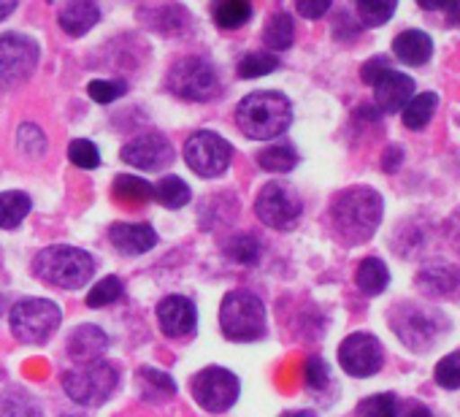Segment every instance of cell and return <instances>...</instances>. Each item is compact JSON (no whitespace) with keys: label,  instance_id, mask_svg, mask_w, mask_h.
I'll return each mask as SVG.
<instances>
[{"label":"cell","instance_id":"obj_1","mask_svg":"<svg viewBox=\"0 0 460 417\" xmlns=\"http://www.w3.org/2000/svg\"><path fill=\"white\" fill-rule=\"evenodd\" d=\"M382 198L371 187H349L336 195L331 206L333 231L347 244H360L371 239L382 223Z\"/></svg>","mask_w":460,"mask_h":417},{"label":"cell","instance_id":"obj_13","mask_svg":"<svg viewBox=\"0 0 460 417\" xmlns=\"http://www.w3.org/2000/svg\"><path fill=\"white\" fill-rule=\"evenodd\" d=\"M382 344L371 333H352L339 347V363L352 377H371L382 368Z\"/></svg>","mask_w":460,"mask_h":417},{"label":"cell","instance_id":"obj_22","mask_svg":"<svg viewBox=\"0 0 460 417\" xmlns=\"http://www.w3.org/2000/svg\"><path fill=\"white\" fill-rule=\"evenodd\" d=\"M114 198L122 206H144L146 200L155 198V190L146 179L133 176V173H119L114 179Z\"/></svg>","mask_w":460,"mask_h":417},{"label":"cell","instance_id":"obj_33","mask_svg":"<svg viewBox=\"0 0 460 417\" xmlns=\"http://www.w3.org/2000/svg\"><path fill=\"white\" fill-rule=\"evenodd\" d=\"M395 414H398V398L393 393L368 395L355 409V417H395Z\"/></svg>","mask_w":460,"mask_h":417},{"label":"cell","instance_id":"obj_44","mask_svg":"<svg viewBox=\"0 0 460 417\" xmlns=\"http://www.w3.org/2000/svg\"><path fill=\"white\" fill-rule=\"evenodd\" d=\"M447 239H449V244L457 250V255H460V208H455L452 212V217L447 220Z\"/></svg>","mask_w":460,"mask_h":417},{"label":"cell","instance_id":"obj_45","mask_svg":"<svg viewBox=\"0 0 460 417\" xmlns=\"http://www.w3.org/2000/svg\"><path fill=\"white\" fill-rule=\"evenodd\" d=\"M403 417H433V414H430V409H428V406H411Z\"/></svg>","mask_w":460,"mask_h":417},{"label":"cell","instance_id":"obj_15","mask_svg":"<svg viewBox=\"0 0 460 417\" xmlns=\"http://www.w3.org/2000/svg\"><path fill=\"white\" fill-rule=\"evenodd\" d=\"M157 323L163 328L165 336L171 339H181L187 336L195 323H198V315H195V306L190 298L184 296H168L157 304Z\"/></svg>","mask_w":460,"mask_h":417},{"label":"cell","instance_id":"obj_10","mask_svg":"<svg viewBox=\"0 0 460 417\" xmlns=\"http://www.w3.org/2000/svg\"><path fill=\"white\" fill-rule=\"evenodd\" d=\"M242 390V382L234 371L219 368V366H208L203 371H198L192 377V398L198 401V406H203L206 412H227L236 404Z\"/></svg>","mask_w":460,"mask_h":417},{"label":"cell","instance_id":"obj_27","mask_svg":"<svg viewBox=\"0 0 460 417\" xmlns=\"http://www.w3.org/2000/svg\"><path fill=\"white\" fill-rule=\"evenodd\" d=\"M293 39H296V22H293V17L285 14V12L274 14V17L269 20L266 31H263L266 47L282 52V49H290V47H293Z\"/></svg>","mask_w":460,"mask_h":417},{"label":"cell","instance_id":"obj_18","mask_svg":"<svg viewBox=\"0 0 460 417\" xmlns=\"http://www.w3.org/2000/svg\"><path fill=\"white\" fill-rule=\"evenodd\" d=\"M109 347V336L98 325H79L68 336V355L76 363H93L98 360Z\"/></svg>","mask_w":460,"mask_h":417},{"label":"cell","instance_id":"obj_32","mask_svg":"<svg viewBox=\"0 0 460 417\" xmlns=\"http://www.w3.org/2000/svg\"><path fill=\"white\" fill-rule=\"evenodd\" d=\"M122 293H125L122 279H119V277H106V279H101V282H95V285L90 288V293H87V306H93V309L109 306V304L119 301Z\"/></svg>","mask_w":460,"mask_h":417},{"label":"cell","instance_id":"obj_23","mask_svg":"<svg viewBox=\"0 0 460 417\" xmlns=\"http://www.w3.org/2000/svg\"><path fill=\"white\" fill-rule=\"evenodd\" d=\"M211 17L222 31H239L252 20V6L247 0H222V4H214Z\"/></svg>","mask_w":460,"mask_h":417},{"label":"cell","instance_id":"obj_25","mask_svg":"<svg viewBox=\"0 0 460 417\" xmlns=\"http://www.w3.org/2000/svg\"><path fill=\"white\" fill-rule=\"evenodd\" d=\"M31 212V198L20 190L0 192V228H17Z\"/></svg>","mask_w":460,"mask_h":417},{"label":"cell","instance_id":"obj_41","mask_svg":"<svg viewBox=\"0 0 460 417\" xmlns=\"http://www.w3.org/2000/svg\"><path fill=\"white\" fill-rule=\"evenodd\" d=\"M304 379L312 390H323L328 385V366L323 358H309L304 363Z\"/></svg>","mask_w":460,"mask_h":417},{"label":"cell","instance_id":"obj_31","mask_svg":"<svg viewBox=\"0 0 460 417\" xmlns=\"http://www.w3.org/2000/svg\"><path fill=\"white\" fill-rule=\"evenodd\" d=\"M225 253L230 261L244 263V266H255L261 258V242L252 234H242V236H234L225 244Z\"/></svg>","mask_w":460,"mask_h":417},{"label":"cell","instance_id":"obj_38","mask_svg":"<svg viewBox=\"0 0 460 417\" xmlns=\"http://www.w3.org/2000/svg\"><path fill=\"white\" fill-rule=\"evenodd\" d=\"M393 14H395V4H371V0H360L358 4V17L368 28L385 25Z\"/></svg>","mask_w":460,"mask_h":417},{"label":"cell","instance_id":"obj_35","mask_svg":"<svg viewBox=\"0 0 460 417\" xmlns=\"http://www.w3.org/2000/svg\"><path fill=\"white\" fill-rule=\"evenodd\" d=\"M141 385H144V390H146V398H155V401L171 398V395L176 393L173 379H171L168 374L157 371V368H144V371H141Z\"/></svg>","mask_w":460,"mask_h":417},{"label":"cell","instance_id":"obj_39","mask_svg":"<svg viewBox=\"0 0 460 417\" xmlns=\"http://www.w3.org/2000/svg\"><path fill=\"white\" fill-rule=\"evenodd\" d=\"M436 382L447 390H457L460 387V352H452L447 358L438 360L436 366Z\"/></svg>","mask_w":460,"mask_h":417},{"label":"cell","instance_id":"obj_26","mask_svg":"<svg viewBox=\"0 0 460 417\" xmlns=\"http://www.w3.org/2000/svg\"><path fill=\"white\" fill-rule=\"evenodd\" d=\"M355 282H358V288H360L366 296H379V293L387 288V282H390V271H387V266H385L379 258H366V261L358 266Z\"/></svg>","mask_w":460,"mask_h":417},{"label":"cell","instance_id":"obj_28","mask_svg":"<svg viewBox=\"0 0 460 417\" xmlns=\"http://www.w3.org/2000/svg\"><path fill=\"white\" fill-rule=\"evenodd\" d=\"M438 106V98L436 93H422V95H414L406 106H403V125L409 130H420L430 122L433 111Z\"/></svg>","mask_w":460,"mask_h":417},{"label":"cell","instance_id":"obj_14","mask_svg":"<svg viewBox=\"0 0 460 417\" xmlns=\"http://www.w3.org/2000/svg\"><path fill=\"white\" fill-rule=\"evenodd\" d=\"M119 157L138 171H160L176 157V152L163 133H144V136H136L133 141H128L122 146Z\"/></svg>","mask_w":460,"mask_h":417},{"label":"cell","instance_id":"obj_17","mask_svg":"<svg viewBox=\"0 0 460 417\" xmlns=\"http://www.w3.org/2000/svg\"><path fill=\"white\" fill-rule=\"evenodd\" d=\"M109 239L122 255H144L157 244V234L146 223H114Z\"/></svg>","mask_w":460,"mask_h":417},{"label":"cell","instance_id":"obj_8","mask_svg":"<svg viewBox=\"0 0 460 417\" xmlns=\"http://www.w3.org/2000/svg\"><path fill=\"white\" fill-rule=\"evenodd\" d=\"M60 309L49 298H22L12 309V331L22 344H44L60 325Z\"/></svg>","mask_w":460,"mask_h":417},{"label":"cell","instance_id":"obj_2","mask_svg":"<svg viewBox=\"0 0 460 417\" xmlns=\"http://www.w3.org/2000/svg\"><path fill=\"white\" fill-rule=\"evenodd\" d=\"M236 122L244 136L255 141H269V138L282 136L290 128L293 106L282 93H274V90L252 93L236 106Z\"/></svg>","mask_w":460,"mask_h":417},{"label":"cell","instance_id":"obj_9","mask_svg":"<svg viewBox=\"0 0 460 417\" xmlns=\"http://www.w3.org/2000/svg\"><path fill=\"white\" fill-rule=\"evenodd\" d=\"M301 212H304V203H301L298 192L290 184L269 182L258 192L255 215L261 217L263 226H269L274 231H290L298 223Z\"/></svg>","mask_w":460,"mask_h":417},{"label":"cell","instance_id":"obj_36","mask_svg":"<svg viewBox=\"0 0 460 417\" xmlns=\"http://www.w3.org/2000/svg\"><path fill=\"white\" fill-rule=\"evenodd\" d=\"M87 93H90V98L95 103H103L106 106V103L122 98L128 93V84L122 79H95V82L87 84Z\"/></svg>","mask_w":460,"mask_h":417},{"label":"cell","instance_id":"obj_29","mask_svg":"<svg viewBox=\"0 0 460 417\" xmlns=\"http://www.w3.org/2000/svg\"><path fill=\"white\" fill-rule=\"evenodd\" d=\"M258 163L263 171L271 173H288L298 165V152L290 144H271L258 155Z\"/></svg>","mask_w":460,"mask_h":417},{"label":"cell","instance_id":"obj_3","mask_svg":"<svg viewBox=\"0 0 460 417\" xmlns=\"http://www.w3.org/2000/svg\"><path fill=\"white\" fill-rule=\"evenodd\" d=\"M33 271L47 285L63 288V290H79L82 285L90 282L95 263H93V255L84 250L55 244V247H47L36 255Z\"/></svg>","mask_w":460,"mask_h":417},{"label":"cell","instance_id":"obj_40","mask_svg":"<svg viewBox=\"0 0 460 417\" xmlns=\"http://www.w3.org/2000/svg\"><path fill=\"white\" fill-rule=\"evenodd\" d=\"M17 141H20V149H25L33 157H41L47 152V136L39 125H22Z\"/></svg>","mask_w":460,"mask_h":417},{"label":"cell","instance_id":"obj_5","mask_svg":"<svg viewBox=\"0 0 460 417\" xmlns=\"http://www.w3.org/2000/svg\"><path fill=\"white\" fill-rule=\"evenodd\" d=\"M390 325L395 331V336L414 352L430 350L436 344V339L447 331V320L438 309L425 306V304H398L390 312Z\"/></svg>","mask_w":460,"mask_h":417},{"label":"cell","instance_id":"obj_46","mask_svg":"<svg viewBox=\"0 0 460 417\" xmlns=\"http://www.w3.org/2000/svg\"><path fill=\"white\" fill-rule=\"evenodd\" d=\"M14 9H17V4H0V20H6Z\"/></svg>","mask_w":460,"mask_h":417},{"label":"cell","instance_id":"obj_20","mask_svg":"<svg viewBox=\"0 0 460 417\" xmlns=\"http://www.w3.org/2000/svg\"><path fill=\"white\" fill-rule=\"evenodd\" d=\"M393 52L406 66H425L433 55V41L422 31H403L393 41Z\"/></svg>","mask_w":460,"mask_h":417},{"label":"cell","instance_id":"obj_24","mask_svg":"<svg viewBox=\"0 0 460 417\" xmlns=\"http://www.w3.org/2000/svg\"><path fill=\"white\" fill-rule=\"evenodd\" d=\"M0 417H44V412L31 393L9 387L0 393Z\"/></svg>","mask_w":460,"mask_h":417},{"label":"cell","instance_id":"obj_4","mask_svg":"<svg viewBox=\"0 0 460 417\" xmlns=\"http://www.w3.org/2000/svg\"><path fill=\"white\" fill-rule=\"evenodd\" d=\"M219 328L230 342H258L266 333V306L252 290H230L219 306Z\"/></svg>","mask_w":460,"mask_h":417},{"label":"cell","instance_id":"obj_16","mask_svg":"<svg viewBox=\"0 0 460 417\" xmlns=\"http://www.w3.org/2000/svg\"><path fill=\"white\" fill-rule=\"evenodd\" d=\"M371 87H374V101L382 111H401L414 95L411 76H403L401 71L393 68H387Z\"/></svg>","mask_w":460,"mask_h":417},{"label":"cell","instance_id":"obj_34","mask_svg":"<svg viewBox=\"0 0 460 417\" xmlns=\"http://www.w3.org/2000/svg\"><path fill=\"white\" fill-rule=\"evenodd\" d=\"M279 60L269 52H250L247 58H242L239 63V76L242 79H258V76H266L271 71H277Z\"/></svg>","mask_w":460,"mask_h":417},{"label":"cell","instance_id":"obj_11","mask_svg":"<svg viewBox=\"0 0 460 417\" xmlns=\"http://www.w3.org/2000/svg\"><path fill=\"white\" fill-rule=\"evenodd\" d=\"M39 66V44L20 33L0 36V90L22 84Z\"/></svg>","mask_w":460,"mask_h":417},{"label":"cell","instance_id":"obj_47","mask_svg":"<svg viewBox=\"0 0 460 417\" xmlns=\"http://www.w3.org/2000/svg\"><path fill=\"white\" fill-rule=\"evenodd\" d=\"M282 417H314L312 412H288V414H282Z\"/></svg>","mask_w":460,"mask_h":417},{"label":"cell","instance_id":"obj_30","mask_svg":"<svg viewBox=\"0 0 460 417\" xmlns=\"http://www.w3.org/2000/svg\"><path fill=\"white\" fill-rule=\"evenodd\" d=\"M152 190H155V200L163 203L165 208H181L190 203V195H192L187 182L179 176H163Z\"/></svg>","mask_w":460,"mask_h":417},{"label":"cell","instance_id":"obj_43","mask_svg":"<svg viewBox=\"0 0 460 417\" xmlns=\"http://www.w3.org/2000/svg\"><path fill=\"white\" fill-rule=\"evenodd\" d=\"M331 12V4L328 0H317V4H312V0H301L298 4V14H304V17H309V20H320L323 14H328Z\"/></svg>","mask_w":460,"mask_h":417},{"label":"cell","instance_id":"obj_19","mask_svg":"<svg viewBox=\"0 0 460 417\" xmlns=\"http://www.w3.org/2000/svg\"><path fill=\"white\" fill-rule=\"evenodd\" d=\"M101 20V12L95 4H90V0H76V4H68L60 9V28L68 33V36H84L90 33Z\"/></svg>","mask_w":460,"mask_h":417},{"label":"cell","instance_id":"obj_7","mask_svg":"<svg viewBox=\"0 0 460 417\" xmlns=\"http://www.w3.org/2000/svg\"><path fill=\"white\" fill-rule=\"evenodd\" d=\"M165 87L184 98V101H211L219 95L222 90V82H219V74L214 71V66L203 58H184L179 60L171 71H168V79H165Z\"/></svg>","mask_w":460,"mask_h":417},{"label":"cell","instance_id":"obj_12","mask_svg":"<svg viewBox=\"0 0 460 417\" xmlns=\"http://www.w3.org/2000/svg\"><path fill=\"white\" fill-rule=\"evenodd\" d=\"M230 157H234V146L211 130H198L184 141V160L203 179L225 173Z\"/></svg>","mask_w":460,"mask_h":417},{"label":"cell","instance_id":"obj_21","mask_svg":"<svg viewBox=\"0 0 460 417\" xmlns=\"http://www.w3.org/2000/svg\"><path fill=\"white\" fill-rule=\"evenodd\" d=\"M417 282L430 296H449L460 285V271L449 263H430L417 274Z\"/></svg>","mask_w":460,"mask_h":417},{"label":"cell","instance_id":"obj_6","mask_svg":"<svg viewBox=\"0 0 460 417\" xmlns=\"http://www.w3.org/2000/svg\"><path fill=\"white\" fill-rule=\"evenodd\" d=\"M119 385V371L117 366L106 363V360H93V363H82L71 371H66L63 377V387L68 393L71 401H76L79 406H101L111 398V393Z\"/></svg>","mask_w":460,"mask_h":417},{"label":"cell","instance_id":"obj_37","mask_svg":"<svg viewBox=\"0 0 460 417\" xmlns=\"http://www.w3.org/2000/svg\"><path fill=\"white\" fill-rule=\"evenodd\" d=\"M68 157H71L74 165H79V168H84V171H93V168L101 165V152H98V146H95L93 141H87V138L71 141Z\"/></svg>","mask_w":460,"mask_h":417},{"label":"cell","instance_id":"obj_42","mask_svg":"<svg viewBox=\"0 0 460 417\" xmlns=\"http://www.w3.org/2000/svg\"><path fill=\"white\" fill-rule=\"evenodd\" d=\"M387 68H390V63H387L385 58H371V60L363 66L360 76H363V82H366V84H374V82H376Z\"/></svg>","mask_w":460,"mask_h":417}]
</instances>
